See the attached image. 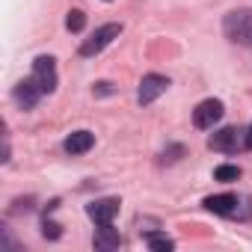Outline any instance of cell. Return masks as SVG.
<instances>
[{"mask_svg":"<svg viewBox=\"0 0 252 252\" xmlns=\"http://www.w3.org/2000/svg\"><path fill=\"white\" fill-rule=\"evenodd\" d=\"M222 33L234 45H249L252 42V9H234L222 21Z\"/></svg>","mask_w":252,"mask_h":252,"instance_id":"6da1fadb","label":"cell"},{"mask_svg":"<svg viewBox=\"0 0 252 252\" xmlns=\"http://www.w3.org/2000/svg\"><path fill=\"white\" fill-rule=\"evenodd\" d=\"M119 33H122V24H104V27H98L83 45H80V57H95V54H101L113 39H119Z\"/></svg>","mask_w":252,"mask_h":252,"instance_id":"7a4b0ae2","label":"cell"},{"mask_svg":"<svg viewBox=\"0 0 252 252\" xmlns=\"http://www.w3.org/2000/svg\"><path fill=\"white\" fill-rule=\"evenodd\" d=\"M222 113H225L222 101H220V98H208V101H202V104L193 110V125H196L199 131H208V128H214V125L222 119Z\"/></svg>","mask_w":252,"mask_h":252,"instance_id":"3957f363","label":"cell"},{"mask_svg":"<svg viewBox=\"0 0 252 252\" xmlns=\"http://www.w3.org/2000/svg\"><path fill=\"white\" fill-rule=\"evenodd\" d=\"M33 80L39 83L42 92H54L57 89V65H54V57H36V63H33Z\"/></svg>","mask_w":252,"mask_h":252,"instance_id":"277c9868","label":"cell"},{"mask_svg":"<svg viewBox=\"0 0 252 252\" xmlns=\"http://www.w3.org/2000/svg\"><path fill=\"white\" fill-rule=\"evenodd\" d=\"M169 89V77H163V74H146L143 77V83H140V104L146 107V104H152V101H158L163 92Z\"/></svg>","mask_w":252,"mask_h":252,"instance_id":"5b68a950","label":"cell"},{"mask_svg":"<svg viewBox=\"0 0 252 252\" xmlns=\"http://www.w3.org/2000/svg\"><path fill=\"white\" fill-rule=\"evenodd\" d=\"M240 134L243 131H237V128H222V131H217L214 137H208V146L214 149V152H237L240 146H246V137L240 140Z\"/></svg>","mask_w":252,"mask_h":252,"instance_id":"8992f818","label":"cell"},{"mask_svg":"<svg viewBox=\"0 0 252 252\" xmlns=\"http://www.w3.org/2000/svg\"><path fill=\"white\" fill-rule=\"evenodd\" d=\"M86 214L95 220V225H113V217L119 214V199H98L86 205Z\"/></svg>","mask_w":252,"mask_h":252,"instance_id":"52a82bcc","label":"cell"},{"mask_svg":"<svg viewBox=\"0 0 252 252\" xmlns=\"http://www.w3.org/2000/svg\"><path fill=\"white\" fill-rule=\"evenodd\" d=\"M45 92L39 89V83L30 77V80H21L15 89H12V98H15V104L18 107H24V110H30V107H36V101L42 98Z\"/></svg>","mask_w":252,"mask_h":252,"instance_id":"ba28073f","label":"cell"},{"mask_svg":"<svg viewBox=\"0 0 252 252\" xmlns=\"http://www.w3.org/2000/svg\"><path fill=\"white\" fill-rule=\"evenodd\" d=\"M211 214H220V217H237V196H231V193H220V196H208L205 202H202Z\"/></svg>","mask_w":252,"mask_h":252,"instance_id":"9c48e42d","label":"cell"},{"mask_svg":"<svg viewBox=\"0 0 252 252\" xmlns=\"http://www.w3.org/2000/svg\"><path fill=\"white\" fill-rule=\"evenodd\" d=\"M119 243H122V237H119V231L113 225H98V231H95V249L113 252V249H119Z\"/></svg>","mask_w":252,"mask_h":252,"instance_id":"30bf717a","label":"cell"},{"mask_svg":"<svg viewBox=\"0 0 252 252\" xmlns=\"http://www.w3.org/2000/svg\"><path fill=\"white\" fill-rule=\"evenodd\" d=\"M92 146H95V137H92L89 131H74V134L65 140V152H68V155H86Z\"/></svg>","mask_w":252,"mask_h":252,"instance_id":"8fae6325","label":"cell"},{"mask_svg":"<svg viewBox=\"0 0 252 252\" xmlns=\"http://www.w3.org/2000/svg\"><path fill=\"white\" fill-rule=\"evenodd\" d=\"M146 243H149V249H155V252H169V249L175 246V240L166 237V234H146Z\"/></svg>","mask_w":252,"mask_h":252,"instance_id":"7c38bea8","label":"cell"},{"mask_svg":"<svg viewBox=\"0 0 252 252\" xmlns=\"http://www.w3.org/2000/svg\"><path fill=\"white\" fill-rule=\"evenodd\" d=\"M214 178H217V181H237V178H240V169L231 166V163H222V166L214 169Z\"/></svg>","mask_w":252,"mask_h":252,"instance_id":"4fadbf2b","label":"cell"},{"mask_svg":"<svg viewBox=\"0 0 252 252\" xmlns=\"http://www.w3.org/2000/svg\"><path fill=\"white\" fill-rule=\"evenodd\" d=\"M83 24H86V15H83L80 9H71V12H68V18H65V27H68L71 33H80V30H83Z\"/></svg>","mask_w":252,"mask_h":252,"instance_id":"5bb4252c","label":"cell"},{"mask_svg":"<svg viewBox=\"0 0 252 252\" xmlns=\"http://www.w3.org/2000/svg\"><path fill=\"white\" fill-rule=\"evenodd\" d=\"M42 234H45V237H51V240H57L63 231H60V225H57L54 220H45V222H42Z\"/></svg>","mask_w":252,"mask_h":252,"instance_id":"9a60e30c","label":"cell"},{"mask_svg":"<svg viewBox=\"0 0 252 252\" xmlns=\"http://www.w3.org/2000/svg\"><path fill=\"white\" fill-rule=\"evenodd\" d=\"M246 149H252V125H249V131H246Z\"/></svg>","mask_w":252,"mask_h":252,"instance_id":"2e32d148","label":"cell"}]
</instances>
